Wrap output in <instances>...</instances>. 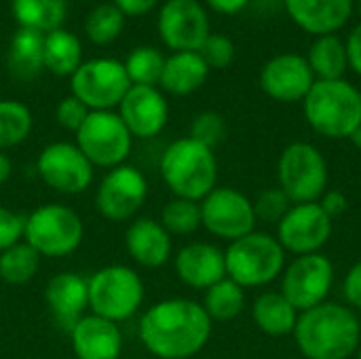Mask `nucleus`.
<instances>
[{
  "mask_svg": "<svg viewBox=\"0 0 361 359\" xmlns=\"http://www.w3.org/2000/svg\"><path fill=\"white\" fill-rule=\"evenodd\" d=\"M72 95L89 110H114L131 87L123 61L112 57H95L82 61L70 76Z\"/></svg>",
  "mask_w": 361,
  "mask_h": 359,
  "instance_id": "obj_10",
  "label": "nucleus"
},
{
  "mask_svg": "<svg viewBox=\"0 0 361 359\" xmlns=\"http://www.w3.org/2000/svg\"><path fill=\"white\" fill-rule=\"evenodd\" d=\"M209 68L199 51H180L165 57V68L159 87L171 95H190L207 80Z\"/></svg>",
  "mask_w": 361,
  "mask_h": 359,
  "instance_id": "obj_24",
  "label": "nucleus"
},
{
  "mask_svg": "<svg viewBox=\"0 0 361 359\" xmlns=\"http://www.w3.org/2000/svg\"><path fill=\"white\" fill-rule=\"evenodd\" d=\"M279 188L288 195V199L298 203H317L322 195L328 190L330 174L328 161L319 148L309 142L290 144L277 163Z\"/></svg>",
  "mask_w": 361,
  "mask_h": 359,
  "instance_id": "obj_8",
  "label": "nucleus"
},
{
  "mask_svg": "<svg viewBox=\"0 0 361 359\" xmlns=\"http://www.w3.org/2000/svg\"><path fill=\"white\" fill-rule=\"evenodd\" d=\"M256 328L269 336H288L294 332L298 311L281 292H262L252 307Z\"/></svg>",
  "mask_w": 361,
  "mask_h": 359,
  "instance_id": "obj_25",
  "label": "nucleus"
},
{
  "mask_svg": "<svg viewBox=\"0 0 361 359\" xmlns=\"http://www.w3.org/2000/svg\"><path fill=\"white\" fill-rule=\"evenodd\" d=\"M11 174H13V161L6 152L0 150V186L11 178Z\"/></svg>",
  "mask_w": 361,
  "mask_h": 359,
  "instance_id": "obj_46",
  "label": "nucleus"
},
{
  "mask_svg": "<svg viewBox=\"0 0 361 359\" xmlns=\"http://www.w3.org/2000/svg\"><path fill=\"white\" fill-rule=\"evenodd\" d=\"M347 57H349V68H353L361 76V23L355 25L347 38Z\"/></svg>",
  "mask_w": 361,
  "mask_h": 359,
  "instance_id": "obj_44",
  "label": "nucleus"
},
{
  "mask_svg": "<svg viewBox=\"0 0 361 359\" xmlns=\"http://www.w3.org/2000/svg\"><path fill=\"white\" fill-rule=\"evenodd\" d=\"M292 334L298 351L307 359H349L361 345L355 311L330 300L298 313Z\"/></svg>",
  "mask_w": 361,
  "mask_h": 359,
  "instance_id": "obj_2",
  "label": "nucleus"
},
{
  "mask_svg": "<svg viewBox=\"0 0 361 359\" xmlns=\"http://www.w3.org/2000/svg\"><path fill=\"white\" fill-rule=\"evenodd\" d=\"M44 303L59 328L70 332L72 326L82 315H87L85 311L89 309V281L72 271L57 273L47 281Z\"/></svg>",
  "mask_w": 361,
  "mask_h": 359,
  "instance_id": "obj_21",
  "label": "nucleus"
},
{
  "mask_svg": "<svg viewBox=\"0 0 361 359\" xmlns=\"http://www.w3.org/2000/svg\"><path fill=\"white\" fill-rule=\"evenodd\" d=\"M254 203V214H256V222H267V224H279L281 218L290 212V207L294 205L288 195L277 186V188H269L262 190Z\"/></svg>",
  "mask_w": 361,
  "mask_h": 359,
  "instance_id": "obj_37",
  "label": "nucleus"
},
{
  "mask_svg": "<svg viewBox=\"0 0 361 359\" xmlns=\"http://www.w3.org/2000/svg\"><path fill=\"white\" fill-rule=\"evenodd\" d=\"M307 123L326 138L343 140L361 125L360 89L345 78L315 80L302 99Z\"/></svg>",
  "mask_w": 361,
  "mask_h": 359,
  "instance_id": "obj_4",
  "label": "nucleus"
},
{
  "mask_svg": "<svg viewBox=\"0 0 361 359\" xmlns=\"http://www.w3.org/2000/svg\"><path fill=\"white\" fill-rule=\"evenodd\" d=\"M173 269L184 286L203 292L226 277L224 252L218 245L205 241L184 245L173 258Z\"/></svg>",
  "mask_w": 361,
  "mask_h": 359,
  "instance_id": "obj_19",
  "label": "nucleus"
},
{
  "mask_svg": "<svg viewBox=\"0 0 361 359\" xmlns=\"http://www.w3.org/2000/svg\"><path fill=\"white\" fill-rule=\"evenodd\" d=\"M8 70L21 80H32L44 70V34L19 28L8 47Z\"/></svg>",
  "mask_w": 361,
  "mask_h": 359,
  "instance_id": "obj_26",
  "label": "nucleus"
},
{
  "mask_svg": "<svg viewBox=\"0 0 361 359\" xmlns=\"http://www.w3.org/2000/svg\"><path fill=\"white\" fill-rule=\"evenodd\" d=\"M317 203L322 205V209H324L332 220H334V218H341V216L347 212V207H349L347 195L341 193V190H326Z\"/></svg>",
  "mask_w": 361,
  "mask_h": 359,
  "instance_id": "obj_42",
  "label": "nucleus"
},
{
  "mask_svg": "<svg viewBox=\"0 0 361 359\" xmlns=\"http://www.w3.org/2000/svg\"><path fill=\"white\" fill-rule=\"evenodd\" d=\"M343 292H345L347 303L353 309L361 311V260L349 269V273L345 277V284H343Z\"/></svg>",
  "mask_w": 361,
  "mask_h": 359,
  "instance_id": "obj_41",
  "label": "nucleus"
},
{
  "mask_svg": "<svg viewBox=\"0 0 361 359\" xmlns=\"http://www.w3.org/2000/svg\"><path fill=\"white\" fill-rule=\"evenodd\" d=\"M40 269V254L27 245L25 241H19L4 252H0V279L11 286H23L34 279V275Z\"/></svg>",
  "mask_w": 361,
  "mask_h": 359,
  "instance_id": "obj_31",
  "label": "nucleus"
},
{
  "mask_svg": "<svg viewBox=\"0 0 361 359\" xmlns=\"http://www.w3.org/2000/svg\"><path fill=\"white\" fill-rule=\"evenodd\" d=\"M85 224L80 216L61 203H44L25 216L23 241L32 245L40 258H63L80 248Z\"/></svg>",
  "mask_w": 361,
  "mask_h": 359,
  "instance_id": "obj_6",
  "label": "nucleus"
},
{
  "mask_svg": "<svg viewBox=\"0 0 361 359\" xmlns=\"http://www.w3.org/2000/svg\"><path fill=\"white\" fill-rule=\"evenodd\" d=\"M74 135V144L93 167L114 169L131 154L133 135L114 110H91Z\"/></svg>",
  "mask_w": 361,
  "mask_h": 359,
  "instance_id": "obj_9",
  "label": "nucleus"
},
{
  "mask_svg": "<svg viewBox=\"0 0 361 359\" xmlns=\"http://www.w3.org/2000/svg\"><path fill=\"white\" fill-rule=\"evenodd\" d=\"M201 224L218 239L237 241L256 226L254 203L237 188L216 186L201 201Z\"/></svg>",
  "mask_w": 361,
  "mask_h": 359,
  "instance_id": "obj_13",
  "label": "nucleus"
},
{
  "mask_svg": "<svg viewBox=\"0 0 361 359\" xmlns=\"http://www.w3.org/2000/svg\"><path fill=\"white\" fill-rule=\"evenodd\" d=\"M214 322L203 305L190 298L154 303L140 320L137 334L148 353L159 359H190L209 343Z\"/></svg>",
  "mask_w": 361,
  "mask_h": 359,
  "instance_id": "obj_1",
  "label": "nucleus"
},
{
  "mask_svg": "<svg viewBox=\"0 0 361 359\" xmlns=\"http://www.w3.org/2000/svg\"><path fill=\"white\" fill-rule=\"evenodd\" d=\"M334 220L319 203H298L277 224V241L294 256L317 254L332 237Z\"/></svg>",
  "mask_w": 361,
  "mask_h": 359,
  "instance_id": "obj_15",
  "label": "nucleus"
},
{
  "mask_svg": "<svg viewBox=\"0 0 361 359\" xmlns=\"http://www.w3.org/2000/svg\"><path fill=\"white\" fill-rule=\"evenodd\" d=\"M292 21L309 34L338 32L353 11V0H283Z\"/></svg>",
  "mask_w": 361,
  "mask_h": 359,
  "instance_id": "obj_23",
  "label": "nucleus"
},
{
  "mask_svg": "<svg viewBox=\"0 0 361 359\" xmlns=\"http://www.w3.org/2000/svg\"><path fill=\"white\" fill-rule=\"evenodd\" d=\"M201 305L212 322H233L245 309V290L233 279L224 277L205 290Z\"/></svg>",
  "mask_w": 361,
  "mask_h": 359,
  "instance_id": "obj_30",
  "label": "nucleus"
},
{
  "mask_svg": "<svg viewBox=\"0 0 361 359\" xmlns=\"http://www.w3.org/2000/svg\"><path fill=\"white\" fill-rule=\"evenodd\" d=\"M11 13L19 28L49 34L63 25L68 0H11Z\"/></svg>",
  "mask_w": 361,
  "mask_h": 359,
  "instance_id": "obj_27",
  "label": "nucleus"
},
{
  "mask_svg": "<svg viewBox=\"0 0 361 359\" xmlns=\"http://www.w3.org/2000/svg\"><path fill=\"white\" fill-rule=\"evenodd\" d=\"M226 133H228V127H226L224 116L218 114V112L207 110V112H201V114H197L192 118L188 138H192L195 142H199V144L214 150L216 146H220L224 142Z\"/></svg>",
  "mask_w": 361,
  "mask_h": 359,
  "instance_id": "obj_36",
  "label": "nucleus"
},
{
  "mask_svg": "<svg viewBox=\"0 0 361 359\" xmlns=\"http://www.w3.org/2000/svg\"><path fill=\"white\" fill-rule=\"evenodd\" d=\"M93 169L91 161L72 142H51L36 159L40 180L61 195L85 193L93 182Z\"/></svg>",
  "mask_w": 361,
  "mask_h": 359,
  "instance_id": "obj_14",
  "label": "nucleus"
},
{
  "mask_svg": "<svg viewBox=\"0 0 361 359\" xmlns=\"http://www.w3.org/2000/svg\"><path fill=\"white\" fill-rule=\"evenodd\" d=\"M165 231L173 237H186L197 233L203 224H201V203L199 201H190V199H180L173 197L171 201H167L161 209V220H159Z\"/></svg>",
  "mask_w": 361,
  "mask_h": 359,
  "instance_id": "obj_35",
  "label": "nucleus"
},
{
  "mask_svg": "<svg viewBox=\"0 0 361 359\" xmlns=\"http://www.w3.org/2000/svg\"><path fill=\"white\" fill-rule=\"evenodd\" d=\"M118 116L133 138L148 140L165 129L169 121V104L159 87L131 85L118 104Z\"/></svg>",
  "mask_w": 361,
  "mask_h": 359,
  "instance_id": "obj_17",
  "label": "nucleus"
},
{
  "mask_svg": "<svg viewBox=\"0 0 361 359\" xmlns=\"http://www.w3.org/2000/svg\"><path fill=\"white\" fill-rule=\"evenodd\" d=\"M209 8H214L216 13L222 15H237L239 11H243L250 0H205Z\"/></svg>",
  "mask_w": 361,
  "mask_h": 359,
  "instance_id": "obj_45",
  "label": "nucleus"
},
{
  "mask_svg": "<svg viewBox=\"0 0 361 359\" xmlns=\"http://www.w3.org/2000/svg\"><path fill=\"white\" fill-rule=\"evenodd\" d=\"M159 171L173 197L203 201L218 186V159L212 148L180 138L171 142L159 161Z\"/></svg>",
  "mask_w": 361,
  "mask_h": 359,
  "instance_id": "obj_3",
  "label": "nucleus"
},
{
  "mask_svg": "<svg viewBox=\"0 0 361 359\" xmlns=\"http://www.w3.org/2000/svg\"><path fill=\"white\" fill-rule=\"evenodd\" d=\"M89 112H91V110H89L78 97L68 95V97H63V99L57 104V108H55V118H57V123H59L61 129L76 133V131L80 129V125L85 123V118L89 116Z\"/></svg>",
  "mask_w": 361,
  "mask_h": 359,
  "instance_id": "obj_39",
  "label": "nucleus"
},
{
  "mask_svg": "<svg viewBox=\"0 0 361 359\" xmlns=\"http://www.w3.org/2000/svg\"><path fill=\"white\" fill-rule=\"evenodd\" d=\"M123 28H125V15L112 2L93 6L85 17V34L97 47L114 42L121 36Z\"/></svg>",
  "mask_w": 361,
  "mask_h": 359,
  "instance_id": "obj_33",
  "label": "nucleus"
},
{
  "mask_svg": "<svg viewBox=\"0 0 361 359\" xmlns=\"http://www.w3.org/2000/svg\"><path fill=\"white\" fill-rule=\"evenodd\" d=\"M23 224H25L23 216L0 205V252L23 239Z\"/></svg>",
  "mask_w": 361,
  "mask_h": 359,
  "instance_id": "obj_40",
  "label": "nucleus"
},
{
  "mask_svg": "<svg viewBox=\"0 0 361 359\" xmlns=\"http://www.w3.org/2000/svg\"><path fill=\"white\" fill-rule=\"evenodd\" d=\"M123 66H125V72H127L131 85L157 87L163 76L165 55L152 47H137L127 55Z\"/></svg>",
  "mask_w": 361,
  "mask_h": 359,
  "instance_id": "obj_34",
  "label": "nucleus"
},
{
  "mask_svg": "<svg viewBox=\"0 0 361 359\" xmlns=\"http://www.w3.org/2000/svg\"><path fill=\"white\" fill-rule=\"evenodd\" d=\"M357 6H360V15H361V0H357Z\"/></svg>",
  "mask_w": 361,
  "mask_h": 359,
  "instance_id": "obj_49",
  "label": "nucleus"
},
{
  "mask_svg": "<svg viewBox=\"0 0 361 359\" xmlns=\"http://www.w3.org/2000/svg\"><path fill=\"white\" fill-rule=\"evenodd\" d=\"M332 286L334 264L322 252L296 256L294 262L283 269L281 275V294L292 303L298 313L328 303Z\"/></svg>",
  "mask_w": 361,
  "mask_h": 359,
  "instance_id": "obj_11",
  "label": "nucleus"
},
{
  "mask_svg": "<svg viewBox=\"0 0 361 359\" xmlns=\"http://www.w3.org/2000/svg\"><path fill=\"white\" fill-rule=\"evenodd\" d=\"M34 127L32 110L17 99H0V150H8L27 140Z\"/></svg>",
  "mask_w": 361,
  "mask_h": 359,
  "instance_id": "obj_32",
  "label": "nucleus"
},
{
  "mask_svg": "<svg viewBox=\"0 0 361 359\" xmlns=\"http://www.w3.org/2000/svg\"><path fill=\"white\" fill-rule=\"evenodd\" d=\"M351 142H353V146L357 148V150H361V125L351 133V138H349Z\"/></svg>",
  "mask_w": 361,
  "mask_h": 359,
  "instance_id": "obj_47",
  "label": "nucleus"
},
{
  "mask_svg": "<svg viewBox=\"0 0 361 359\" xmlns=\"http://www.w3.org/2000/svg\"><path fill=\"white\" fill-rule=\"evenodd\" d=\"M315 76L307 57L296 53H283L269 59L260 72L262 91L283 104L302 102L311 91Z\"/></svg>",
  "mask_w": 361,
  "mask_h": 359,
  "instance_id": "obj_18",
  "label": "nucleus"
},
{
  "mask_svg": "<svg viewBox=\"0 0 361 359\" xmlns=\"http://www.w3.org/2000/svg\"><path fill=\"white\" fill-rule=\"evenodd\" d=\"M226 277L239 284L243 290L262 288L283 275L286 250L277 237L269 233H256L231 241L224 250Z\"/></svg>",
  "mask_w": 361,
  "mask_h": 359,
  "instance_id": "obj_5",
  "label": "nucleus"
},
{
  "mask_svg": "<svg viewBox=\"0 0 361 359\" xmlns=\"http://www.w3.org/2000/svg\"><path fill=\"white\" fill-rule=\"evenodd\" d=\"M148 199V180L133 165L108 169L95 190V207L110 222L133 220Z\"/></svg>",
  "mask_w": 361,
  "mask_h": 359,
  "instance_id": "obj_12",
  "label": "nucleus"
},
{
  "mask_svg": "<svg viewBox=\"0 0 361 359\" xmlns=\"http://www.w3.org/2000/svg\"><path fill=\"white\" fill-rule=\"evenodd\" d=\"M82 63V42L70 30L44 34V70L55 76H72Z\"/></svg>",
  "mask_w": 361,
  "mask_h": 359,
  "instance_id": "obj_28",
  "label": "nucleus"
},
{
  "mask_svg": "<svg viewBox=\"0 0 361 359\" xmlns=\"http://www.w3.org/2000/svg\"><path fill=\"white\" fill-rule=\"evenodd\" d=\"M87 281L89 311L114 324L131 320L144 303V281L131 267L108 264Z\"/></svg>",
  "mask_w": 361,
  "mask_h": 359,
  "instance_id": "obj_7",
  "label": "nucleus"
},
{
  "mask_svg": "<svg viewBox=\"0 0 361 359\" xmlns=\"http://www.w3.org/2000/svg\"><path fill=\"white\" fill-rule=\"evenodd\" d=\"M68 334L76 359H121L123 334L118 324L110 320L87 313Z\"/></svg>",
  "mask_w": 361,
  "mask_h": 359,
  "instance_id": "obj_20",
  "label": "nucleus"
},
{
  "mask_svg": "<svg viewBox=\"0 0 361 359\" xmlns=\"http://www.w3.org/2000/svg\"><path fill=\"white\" fill-rule=\"evenodd\" d=\"M199 55L207 63L209 70H224L235 61V44L228 36L209 34L199 49Z\"/></svg>",
  "mask_w": 361,
  "mask_h": 359,
  "instance_id": "obj_38",
  "label": "nucleus"
},
{
  "mask_svg": "<svg viewBox=\"0 0 361 359\" xmlns=\"http://www.w3.org/2000/svg\"><path fill=\"white\" fill-rule=\"evenodd\" d=\"M159 0H112V4L125 15V17H142L150 13L157 6Z\"/></svg>",
  "mask_w": 361,
  "mask_h": 359,
  "instance_id": "obj_43",
  "label": "nucleus"
},
{
  "mask_svg": "<svg viewBox=\"0 0 361 359\" xmlns=\"http://www.w3.org/2000/svg\"><path fill=\"white\" fill-rule=\"evenodd\" d=\"M315 80H338L349 68L347 47L336 34L317 36L307 57Z\"/></svg>",
  "mask_w": 361,
  "mask_h": 359,
  "instance_id": "obj_29",
  "label": "nucleus"
},
{
  "mask_svg": "<svg viewBox=\"0 0 361 359\" xmlns=\"http://www.w3.org/2000/svg\"><path fill=\"white\" fill-rule=\"evenodd\" d=\"M159 36L173 51H199L209 32V19L199 0H167L159 11Z\"/></svg>",
  "mask_w": 361,
  "mask_h": 359,
  "instance_id": "obj_16",
  "label": "nucleus"
},
{
  "mask_svg": "<svg viewBox=\"0 0 361 359\" xmlns=\"http://www.w3.org/2000/svg\"><path fill=\"white\" fill-rule=\"evenodd\" d=\"M125 250L129 258L144 269H159L171 258V235L159 220L135 218L125 231Z\"/></svg>",
  "mask_w": 361,
  "mask_h": 359,
  "instance_id": "obj_22",
  "label": "nucleus"
},
{
  "mask_svg": "<svg viewBox=\"0 0 361 359\" xmlns=\"http://www.w3.org/2000/svg\"><path fill=\"white\" fill-rule=\"evenodd\" d=\"M357 359H361V345H360V349H357Z\"/></svg>",
  "mask_w": 361,
  "mask_h": 359,
  "instance_id": "obj_48",
  "label": "nucleus"
}]
</instances>
